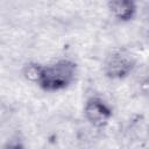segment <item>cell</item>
Returning a JSON list of instances; mask_svg holds the SVG:
<instances>
[{
    "label": "cell",
    "mask_w": 149,
    "mask_h": 149,
    "mask_svg": "<svg viewBox=\"0 0 149 149\" xmlns=\"http://www.w3.org/2000/svg\"><path fill=\"white\" fill-rule=\"evenodd\" d=\"M76 74V63L70 59H61L52 64L40 65L36 84L44 91H61L74 81Z\"/></svg>",
    "instance_id": "1"
},
{
    "label": "cell",
    "mask_w": 149,
    "mask_h": 149,
    "mask_svg": "<svg viewBox=\"0 0 149 149\" xmlns=\"http://www.w3.org/2000/svg\"><path fill=\"white\" fill-rule=\"evenodd\" d=\"M84 115L91 125L95 127H104L112 118V109L102 99L92 97L85 102Z\"/></svg>",
    "instance_id": "2"
},
{
    "label": "cell",
    "mask_w": 149,
    "mask_h": 149,
    "mask_svg": "<svg viewBox=\"0 0 149 149\" xmlns=\"http://www.w3.org/2000/svg\"><path fill=\"white\" fill-rule=\"evenodd\" d=\"M134 64V59L129 55L115 52L107 58L105 63V73L111 79H121L132 72Z\"/></svg>",
    "instance_id": "3"
},
{
    "label": "cell",
    "mask_w": 149,
    "mask_h": 149,
    "mask_svg": "<svg viewBox=\"0 0 149 149\" xmlns=\"http://www.w3.org/2000/svg\"><path fill=\"white\" fill-rule=\"evenodd\" d=\"M112 15L122 22H128L133 20L136 15V3L130 0H113L107 3Z\"/></svg>",
    "instance_id": "4"
},
{
    "label": "cell",
    "mask_w": 149,
    "mask_h": 149,
    "mask_svg": "<svg viewBox=\"0 0 149 149\" xmlns=\"http://www.w3.org/2000/svg\"><path fill=\"white\" fill-rule=\"evenodd\" d=\"M3 149H26V148L19 142H12V143H8Z\"/></svg>",
    "instance_id": "5"
}]
</instances>
